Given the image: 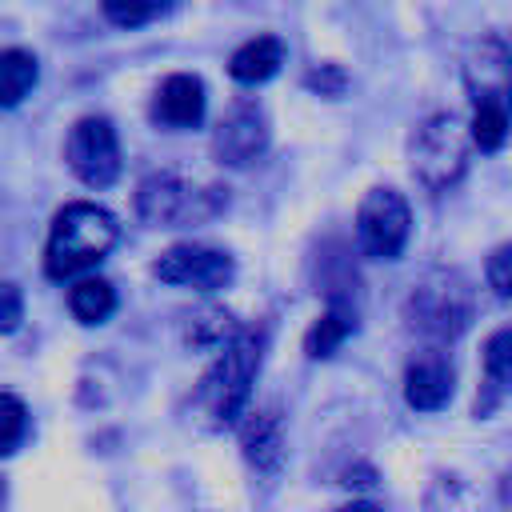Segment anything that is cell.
Here are the masks:
<instances>
[{
  "mask_svg": "<svg viewBox=\"0 0 512 512\" xmlns=\"http://www.w3.org/2000/svg\"><path fill=\"white\" fill-rule=\"evenodd\" d=\"M120 240V224L112 212L96 208V204H68L56 212L52 220V236H48V248H44V272L52 280H68V276H80L88 268H96L112 244Z\"/></svg>",
  "mask_w": 512,
  "mask_h": 512,
  "instance_id": "6da1fadb",
  "label": "cell"
},
{
  "mask_svg": "<svg viewBox=\"0 0 512 512\" xmlns=\"http://www.w3.org/2000/svg\"><path fill=\"white\" fill-rule=\"evenodd\" d=\"M260 360H264V332L244 328L224 344L216 364L204 372V380L196 388V408H200V416H208L212 428H224L244 412L252 380L260 372Z\"/></svg>",
  "mask_w": 512,
  "mask_h": 512,
  "instance_id": "7a4b0ae2",
  "label": "cell"
},
{
  "mask_svg": "<svg viewBox=\"0 0 512 512\" xmlns=\"http://www.w3.org/2000/svg\"><path fill=\"white\" fill-rule=\"evenodd\" d=\"M468 144H472V140H468L464 124H460L452 112L428 116V120L416 128L412 144H408L416 180H420L424 188H432V192H444L448 184H456V180L464 176V168H468Z\"/></svg>",
  "mask_w": 512,
  "mask_h": 512,
  "instance_id": "3957f363",
  "label": "cell"
},
{
  "mask_svg": "<svg viewBox=\"0 0 512 512\" xmlns=\"http://www.w3.org/2000/svg\"><path fill=\"white\" fill-rule=\"evenodd\" d=\"M224 200L220 196H208L200 192L196 184L172 176V172H152L140 192H136V212L156 224V228H176V224H188V220H208L212 212H220Z\"/></svg>",
  "mask_w": 512,
  "mask_h": 512,
  "instance_id": "277c9868",
  "label": "cell"
},
{
  "mask_svg": "<svg viewBox=\"0 0 512 512\" xmlns=\"http://www.w3.org/2000/svg\"><path fill=\"white\" fill-rule=\"evenodd\" d=\"M408 316H412V328H420V332H428L436 340H448V336L468 328V320H472V292H468V284L456 272H440V276L424 280L420 288H412Z\"/></svg>",
  "mask_w": 512,
  "mask_h": 512,
  "instance_id": "5b68a950",
  "label": "cell"
},
{
  "mask_svg": "<svg viewBox=\"0 0 512 512\" xmlns=\"http://www.w3.org/2000/svg\"><path fill=\"white\" fill-rule=\"evenodd\" d=\"M408 232H412V212H408V200L392 188H372L364 200H360V212H356V236H360V248L376 260H396L408 244Z\"/></svg>",
  "mask_w": 512,
  "mask_h": 512,
  "instance_id": "8992f818",
  "label": "cell"
},
{
  "mask_svg": "<svg viewBox=\"0 0 512 512\" xmlns=\"http://www.w3.org/2000/svg\"><path fill=\"white\" fill-rule=\"evenodd\" d=\"M68 164L88 188H108L120 176V140L104 116H84L68 132Z\"/></svg>",
  "mask_w": 512,
  "mask_h": 512,
  "instance_id": "52a82bcc",
  "label": "cell"
},
{
  "mask_svg": "<svg viewBox=\"0 0 512 512\" xmlns=\"http://www.w3.org/2000/svg\"><path fill=\"white\" fill-rule=\"evenodd\" d=\"M152 272L164 284L212 292V288H224L232 280V256L220 248H208V244H176L152 264Z\"/></svg>",
  "mask_w": 512,
  "mask_h": 512,
  "instance_id": "ba28073f",
  "label": "cell"
},
{
  "mask_svg": "<svg viewBox=\"0 0 512 512\" xmlns=\"http://www.w3.org/2000/svg\"><path fill=\"white\" fill-rule=\"evenodd\" d=\"M464 84L472 92V104H504L512 100V52L504 40L484 36L472 44L464 60Z\"/></svg>",
  "mask_w": 512,
  "mask_h": 512,
  "instance_id": "9c48e42d",
  "label": "cell"
},
{
  "mask_svg": "<svg viewBox=\"0 0 512 512\" xmlns=\"http://www.w3.org/2000/svg\"><path fill=\"white\" fill-rule=\"evenodd\" d=\"M216 156L220 164H232V168H244L252 164L264 144H268V124H264V112L256 104H236L220 124H216Z\"/></svg>",
  "mask_w": 512,
  "mask_h": 512,
  "instance_id": "30bf717a",
  "label": "cell"
},
{
  "mask_svg": "<svg viewBox=\"0 0 512 512\" xmlns=\"http://www.w3.org/2000/svg\"><path fill=\"white\" fill-rule=\"evenodd\" d=\"M152 120L164 124V128H196L204 120V84L196 76H188V72L168 76L156 88Z\"/></svg>",
  "mask_w": 512,
  "mask_h": 512,
  "instance_id": "8fae6325",
  "label": "cell"
},
{
  "mask_svg": "<svg viewBox=\"0 0 512 512\" xmlns=\"http://www.w3.org/2000/svg\"><path fill=\"white\" fill-rule=\"evenodd\" d=\"M448 396H452V364L436 352L416 356L404 372V400L420 412H436L448 404Z\"/></svg>",
  "mask_w": 512,
  "mask_h": 512,
  "instance_id": "7c38bea8",
  "label": "cell"
},
{
  "mask_svg": "<svg viewBox=\"0 0 512 512\" xmlns=\"http://www.w3.org/2000/svg\"><path fill=\"white\" fill-rule=\"evenodd\" d=\"M280 64H284V44L276 36H256V40H248L232 52L228 72L240 84H264L268 76L280 72Z\"/></svg>",
  "mask_w": 512,
  "mask_h": 512,
  "instance_id": "4fadbf2b",
  "label": "cell"
},
{
  "mask_svg": "<svg viewBox=\"0 0 512 512\" xmlns=\"http://www.w3.org/2000/svg\"><path fill=\"white\" fill-rule=\"evenodd\" d=\"M280 448H284V436H280V420L276 412H252L248 424H244V456L272 472L280 464Z\"/></svg>",
  "mask_w": 512,
  "mask_h": 512,
  "instance_id": "5bb4252c",
  "label": "cell"
},
{
  "mask_svg": "<svg viewBox=\"0 0 512 512\" xmlns=\"http://www.w3.org/2000/svg\"><path fill=\"white\" fill-rule=\"evenodd\" d=\"M36 76H40V68H36V56L32 52H24V48L0 52V104L4 108L20 104L32 92Z\"/></svg>",
  "mask_w": 512,
  "mask_h": 512,
  "instance_id": "9a60e30c",
  "label": "cell"
},
{
  "mask_svg": "<svg viewBox=\"0 0 512 512\" xmlns=\"http://www.w3.org/2000/svg\"><path fill=\"white\" fill-rule=\"evenodd\" d=\"M356 328V316L348 312V308H340V304H332L312 328H308V336H304V352L308 356H332L340 344H344V336Z\"/></svg>",
  "mask_w": 512,
  "mask_h": 512,
  "instance_id": "2e32d148",
  "label": "cell"
},
{
  "mask_svg": "<svg viewBox=\"0 0 512 512\" xmlns=\"http://www.w3.org/2000/svg\"><path fill=\"white\" fill-rule=\"evenodd\" d=\"M68 304H72L76 320H84V324H100V320H108V316L116 312V292H112L108 280L88 276V280H80V284L72 288Z\"/></svg>",
  "mask_w": 512,
  "mask_h": 512,
  "instance_id": "e0dca14e",
  "label": "cell"
},
{
  "mask_svg": "<svg viewBox=\"0 0 512 512\" xmlns=\"http://www.w3.org/2000/svg\"><path fill=\"white\" fill-rule=\"evenodd\" d=\"M508 132H512V108H504V104H480V108L472 112L468 140H472L480 152H496V148H504Z\"/></svg>",
  "mask_w": 512,
  "mask_h": 512,
  "instance_id": "ac0fdd59",
  "label": "cell"
},
{
  "mask_svg": "<svg viewBox=\"0 0 512 512\" xmlns=\"http://www.w3.org/2000/svg\"><path fill=\"white\" fill-rule=\"evenodd\" d=\"M484 376L492 388H512V328H500L484 344Z\"/></svg>",
  "mask_w": 512,
  "mask_h": 512,
  "instance_id": "d6986e66",
  "label": "cell"
},
{
  "mask_svg": "<svg viewBox=\"0 0 512 512\" xmlns=\"http://www.w3.org/2000/svg\"><path fill=\"white\" fill-rule=\"evenodd\" d=\"M24 432H28V408L16 396L0 392V456L16 452L20 440H24Z\"/></svg>",
  "mask_w": 512,
  "mask_h": 512,
  "instance_id": "ffe728a7",
  "label": "cell"
},
{
  "mask_svg": "<svg viewBox=\"0 0 512 512\" xmlns=\"http://www.w3.org/2000/svg\"><path fill=\"white\" fill-rule=\"evenodd\" d=\"M168 12V4H104V16L120 28H140L148 20H160Z\"/></svg>",
  "mask_w": 512,
  "mask_h": 512,
  "instance_id": "44dd1931",
  "label": "cell"
},
{
  "mask_svg": "<svg viewBox=\"0 0 512 512\" xmlns=\"http://www.w3.org/2000/svg\"><path fill=\"white\" fill-rule=\"evenodd\" d=\"M488 284L496 296H512V244L496 248L488 260Z\"/></svg>",
  "mask_w": 512,
  "mask_h": 512,
  "instance_id": "7402d4cb",
  "label": "cell"
},
{
  "mask_svg": "<svg viewBox=\"0 0 512 512\" xmlns=\"http://www.w3.org/2000/svg\"><path fill=\"white\" fill-rule=\"evenodd\" d=\"M24 320V296L16 284H0V332H12Z\"/></svg>",
  "mask_w": 512,
  "mask_h": 512,
  "instance_id": "603a6c76",
  "label": "cell"
},
{
  "mask_svg": "<svg viewBox=\"0 0 512 512\" xmlns=\"http://www.w3.org/2000/svg\"><path fill=\"white\" fill-rule=\"evenodd\" d=\"M308 84H312V88H324V92H340V88H344V72L324 68V72H312Z\"/></svg>",
  "mask_w": 512,
  "mask_h": 512,
  "instance_id": "cb8c5ba5",
  "label": "cell"
},
{
  "mask_svg": "<svg viewBox=\"0 0 512 512\" xmlns=\"http://www.w3.org/2000/svg\"><path fill=\"white\" fill-rule=\"evenodd\" d=\"M340 512H384V508H376V504H348V508H340Z\"/></svg>",
  "mask_w": 512,
  "mask_h": 512,
  "instance_id": "d4e9b609",
  "label": "cell"
}]
</instances>
